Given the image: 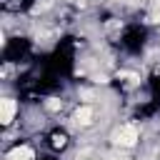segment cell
<instances>
[{"label":"cell","mask_w":160,"mask_h":160,"mask_svg":"<svg viewBox=\"0 0 160 160\" xmlns=\"http://www.w3.org/2000/svg\"><path fill=\"white\" fill-rule=\"evenodd\" d=\"M52 145H55V148H62V145H65V135L55 132V135H52Z\"/></svg>","instance_id":"5b68a950"},{"label":"cell","mask_w":160,"mask_h":160,"mask_svg":"<svg viewBox=\"0 0 160 160\" xmlns=\"http://www.w3.org/2000/svg\"><path fill=\"white\" fill-rule=\"evenodd\" d=\"M15 110H18L15 100H12V98H2V100H0V122H2V125H10Z\"/></svg>","instance_id":"7a4b0ae2"},{"label":"cell","mask_w":160,"mask_h":160,"mask_svg":"<svg viewBox=\"0 0 160 160\" xmlns=\"http://www.w3.org/2000/svg\"><path fill=\"white\" fill-rule=\"evenodd\" d=\"M75 122L78 125H90L92 122V108H88V105L85 108H78L75 110Z\"/></svg>","instance_id":"3957f363"},{"label":"cell","mask_w":160,"mask_h":160,"mask_svg":"<svg viewBox=\"0 0 160 160\" xmlns=\"http://www.w3.org/2000/svg\"><path fill=\"white\" fill-rule=\"evenodd\" d=\"M135 140H138V128H135V125H125V128H120L118 135H115V142L122 145V148H132Z\"/></svg>","instance_id":"6da1fadb"},{"label":"cell","mask_w":160,"mask_h":160,"mask_svg":"<svg viewBox=\"0 0 160 160\" xmlns=\"http://www.w3.org/2000/svg\"><path fill=\"white\" fill-rule=\"evenodd\" d=\"M8 158H10V160H32V150H30V148H15Z\"/></svg>","instance_id":"277c9868"},{"label":"cell","mask_w":160,"mask_h":160,"mask_svg":"<svg viewBox=\"0 0 160 160\" xmlns=\"http://www.w3.org/2000/svg\"><path fill=\"white\" fill-rule=\"evenodd\" d=\"M48 110H60V100L50 98V100H48Z\"/></svg>","instance_id":"8992f818"}]
</instances>
